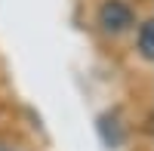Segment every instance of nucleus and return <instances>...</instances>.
<instances>
[{
	"mask_svg": "<svg viewBox=\"0 0 154 151\" xmlns=\"http://www.w3.org/2000/svg\"><path fill=\"white\" fill-rule=\"evenodd\" d=\"M96 28L111 37V40H117V37H126L133 34L136 22H139V12L130 0H99L96 6Z\"/></svg>",
	"mask_w": 154,
	"mask_h": 151,
	"instance_id": "f257e3e1",
	"label": "nucleus"
},
{
	"mask_svg": "<svg viewBox=\"0 0 154 151\" xmlns=\"http://www.w3.org/2000/svg\"><path fill=\"white\" fill-rule=\"evenodd\" d=\"M133 53L145 65L154 62V16H145V19L136 22V28H133Z\"/></svg>",
	"mask_w": 154,
	"mask_h": 151,
	"instance_id": "f03ea898",
	"label": "nucleus"
}]
</instances>
